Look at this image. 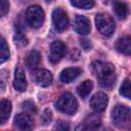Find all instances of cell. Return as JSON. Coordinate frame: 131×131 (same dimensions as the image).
Returning <instances> with one entry per match:
<instances>
[{"instance_id":"ba28073f","label":"cell","mask_w":131,"mask_h":131,"mask_svg":"<svg viewBox=\"0 0 131 131\" xmlns=\"http://www.w3.org/2000/svg\"><path fill=\"white\" fill-rule=\"evenodd\" d=\"M108 102V98L105 93L97 92L90 99V106L96 113H101L105 110Z\"/></svg>"},{"instance_id":"484cf974","label":"cell","mask_w":131,"mask_h":131,"mask_svg":"<svg viewBox=\"0 0 131 131\" xmlns=\"http://www.w3.org/2000/svg\"><path fill=\"white\" fill-rule=\"evenodd\" d=\"M9 11V3L6 0H0V17L4 16Z\"/></svg>"},{"instance_id":"83f0119b","label":"cell","mask_w":131,"mask_h":131,"mask_svg":"<svg viewBox=\"0 0 131 131\" xmlns=\"http://www.w3.org/2000/svg\"><path fill=\"white\" fill-rule=\"evenodd\" d=\"M108 131H111V130H108Z\"/></svg>"},{"instance_id":"d6986e66","label":"cell","mask_w":131,"mask_h":131,"mask_svg":"<svg viewBox=\"0 0 131 131\" xmlns=\"http://www.w3.org/2000/svg\"><path fill=\"white\" fill-rule=\"evenodd\" d=\"M9 47L3 37L0 36V63L5 62L9 58Z\"/></svg>"},{"instance_id":"8992f818","label":"cell","mask_w":131,"mask_h":131,"mask_svg":"<svg viewBox=\"0 0 131 131\" xmlns=\"http://www.w3.org/2000/svg\"><path fill=\"white\" fill-rule=\"evenodd\" d=\"M52 23L56 31L63 32L69 26V16L67 12L61 8H55L52 12Z\"/></svg>"},{"instance_id":"ac0fdd59","label":"cell","mask_w":131,"mask_h":131,"mask_svg":"<svg viewBox=\"0 0 131 131\" xmlns=\"http://www.w3.org/2000/svg\"><path fill=\"white\" fill-rule=\"evenodd\" d=\"M92 88H93V83H92L90 80H85L84 82H82V83L78 86L77 92H78V94H79L82 98H84V97H86V96L91 92Z\"/></svg>"},{"instance_id":"4fadbf2b","label":"cell","mask_w":131,"mask_h":131,"mask_svg":"<svg viewBox=\"0 0 131 131\" xmlns=\"http://www.w3.org/2000/svg\"><path fill=\"white\" fill-rule=\"evenodd\" d=\"M14 124L20 130H29L33 125V120L30 115H28L26 113H20L15 116Z\"/></svg>"},{"instance_id":"9c48e42d","label":"cell","mask_w":131,"mask_h":131,"mask_svg":"<svg viewBox=\"0 0 131 131\" xmlns=\"http://www.w3.org/2000/svg\"><path fill=\"white\" fill-rule=\"evenodd\" d=\"M64 52H66V45L61 41H54L50 46L49 61L51 63L58 62L63 57Z\"/></svg>"},{"instance_id":"ffe728a7","label":"cell","mask_w":131,"mask_h":131,"mask_svg":"<svg viewBox=\"0 0 131 131\" xmlns=\"http://www.w3.org/2000/svg\"><path fill=\"white\" fill-rule=\"evenodd\" d=\"M114 11H115V13L117 14V16L120 19L126 18L127 14H128L127 5L125 3H122V2H116L114 4Z\"/></svg>"},{"instance_id":"e0dca14e","label":"cell","mask_w":131,"mask_h":131,"mask_svg":"<svg viewBox=\"0 0 131 131\" xmlns=\"http://www.w3.org/2000/svg\"><path fill=\"white\" fill-rule=\"evenodd\" d=\"M40 61H41V54L39 51L37 50H33L31 51L28 56H27V66L30 70H35L39 64H40Z\"/></svg>"},{"instance_id":"2e32d148","label":"cell","mask_w":131,"mask_h":131,"mask_svg":"<svg viewBox=\"0 0 131 131\" xmlns=\"http://www.w3.org/2000/svg\"><path fill=\"white\" fill-rule=\"evenodd\" d=\"M11 102L4 99L0 102V124L5 123L11 114Z\"/></svg>"},{"instance_id":"cb8c5ba5","label":"cell","mask_w":131,"mask_h":131,"mask_svg":"<svg viewBox=\"0 0 131 131\" xmlns=\"http://www.w3.org/2000/svg\"><path fill=\"white\" fill-rule=\"evenodd\" d=\"M52 120V113L50 110H45L41 116V122L43 125H48Z\"/></svg>"},{"instance_id":"6da1fadb","label":"cell","mask_w":131,"mask_h":131,"mask_svg":"<svg viewBox=\"0 0 131 131\" xmlns=\"http://www.w3.org/2000/svg\"><path fill=\"white\" fill-rule=\"evenodd\" d=\"M92 71L98 79L99 85L104 88H110L114 85L116 80L115 68L111 62L95 60L91 64Z\"/></svg>"},{"instance_id":"7402d4cb","label":"cell","mask_w":131,"mask_h":131,"mask_svg":"<svg viewBox=\"0 0 131 131\" xmlns=\"http://www.w3.org/2000/svg\"><path fill=\"white\" fill-rule=\"evenodd\" d=\"M120 94L126 98H130V80L127 78L120 87Z\"/></svg>"},{"instance_id":"52a82bcc","label":"cell","mask_w":131,"mask_h":131,"mask_svg":"<svg viewBox=\"0 0 131 131\" xmlns=\"http://www.w3.org/2000/svg\"><path fill=\"white\" fill-rule=\"evenodd\" d=\"M100 118L94 114H90L86 117L83 123L77 126L76 131H97L100 127Z\"/></svg>"},{"instance_id":"4316f807","label":"cell","mask_w":131,"mask_h":131,"mask_svg":"<svg viewBox=\"0 0 131 131\" xmlns=\"http://www.w3.org/2000/svg\"><path fill=\"white\" fill-rule=\"evenodd\" d=\"M81 45L84 47L85 50H89L91 47V44L90 42H88V40H81Z\"/></svg>"},{"instance_id":"5bb4252c","label":"cell","mask_w":131,"mask_h":131,"mask_svg":"<svg viewBox=\"0 0 131 131\" xmlns=\"http://www.w3.org/2000/svg\"><path fill=\"white\" fill-rule=\"evenodd\" d=\"M81 73H82V71L79 68H76V67H74V68H68V69H64L60 73L59 79H60V81L62 83H71L77 77H79Z\"/></svg>"},{"instance_id":"7c38bea8","label":"cell","mask_w":131,"mask_h":131,"mask_svg":"<svg viewBox=\"0 0 131 131\" xmlns=\"http://www.w3.org/2000/svg\"><path fill=\"white\" fill-rule=\"evenodd\" d=\"M13 87L18 92H24L27 89V80L25 76V72L20 67H17L14 72V81Z\"/></svg>"},{"instance_id":"d4e9b609","label":"cell","mask_w":131,"mask_h":131,"mask_svg":"<svg viewBox=\"0 0 131 131\" xmlns=\"http://www.w3.org/2000/svg\"><path fill=\"white\" fill-rule=\"evenodd\" d=\"M53 131H70V126L64 121H58L55 124Z\"/></svg>"},{"instance_id":"44dd1931","label":"cell","mask_w":131,"mask_h":131,"mask_svg":"<svg viewBox=\"0 0 131 131\" xmlns=\"http://www.w3.org/2000/svg\"><path fill=\"white\" fill-rule=\"evenodd\" d=\"M71 4L80 9H90L95 5L92 0H73L71 1Z\"/></svg>"},{"instance_id":"7a4b0ae2","label":"cell","mask_w":131,"mask_h":131,"mask_svg":"<svg viewBox=\"0 0 131 131\" xmlns=\"http://www.w3.org/2000/svg\"><path fill=\"white\" fill-rule=\"evenodd\" d=\"M55 107L63 114L73 115L78 110V101L71 93H63L56 101Z\"/></svg>"},{"instance_id":"277c9868","label":"cell","mask_w":131,"mask_h":131,"mask_svg":"<svg viewBox=\"0 0 131 131\" xmlns=\"http://www.w3.org/2000/svg\"><path fill=\"white\" fill-rule=\"evenodd\" d=\"M95 25L99 33L106 37H110L116 28L113 17L106 13H98L95 17Z\"/></svg>"},{"instance_id":"3957f363","label":"cell","mask_w":131,"mask_h":131,"mask_svg":"<svg viewBox=\"0 0 131 131\" xmlns=\"http://www.w3.org/2000/svg\"><path fill=\"white\" fill-rule=\"evenodd\" d=\"M26 19L32 28L38 29L42 27V25L44 24V19H45L44 10L39 5H31L28 7L26 11Z\"/></svg>"},{"instance_id":"30bf717a","label":"cell","mask_w":131,"mask_h":131,"mask_svg":"<svg viewBox=\"0 0 131 131\" xmlns=\"http://www.w3.org/2000/svg\"><path fill=\"white\" fill-rule=\"evenodd\" d=\"M74 30L80 35H87L90 33V20L84 15H77L74 20Z\"/></svg>"},{"instance_id":"8fae6325","label":"cell","mask_w":131,"mask_h":131,"mask_svg":"<svg viewBox=\"0 0 131 131\" xmlns=\"http://www.w3.org/2000/svg\"><path fill=\"white\" fill-rule=\"evenodd\" d=\"M52 74L44 69L38 70L34 74V80L37 85L41 87H48L52 82Z\"/></svg>"},{"instance_id":"5b68a950","label":"cell","mask_w":131,"mask_h":131,"mask_svg":"<svg viewBox=\"0 0 131 131\" xmlns=\"http://www.w3.org/2000/svg\"><path fill=\"white\" fill-rule=\"evenodd\" d=\"M111 117H112V121L114 125L122 128L125 125H127L130 121V110L126 105L117 104L112 110Z\"/></svg>"},{"instance_id":"9a60e30c","label":"cell","mask_w":131,"mask_h":131,"mask_svg":"<svg viewBox=\"0 0 131 131\" xmlns=\"http://www.w3.org/2000/svg\"><path fill=\"white\" fill-rule=\"evenodd\" d=\"M115 47L116 49L123 53V54H126V55H129L130 54V50H131V39L129 36H124V37H121L117 40L116 44H115Z\"/></svg>"},{"instance_id":"603a6c76","label":"cell","mask_w":131,"mask_h":131,"mask_svg":"<svg viewBox=\"0 0 131 131\" xmlns=\"http://www.w3.org/2000/svg\"><path fill=\"white\" fill-rule=\"evenodd\" d=\"M14 43L19 46V47H24L28 44V41H27V38L25 35H23L21 33H16L15 36H14Z\"/></svg>"}]
</instances>
